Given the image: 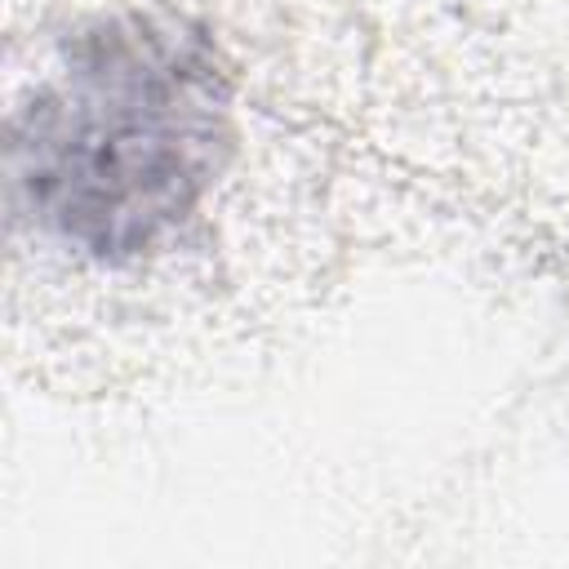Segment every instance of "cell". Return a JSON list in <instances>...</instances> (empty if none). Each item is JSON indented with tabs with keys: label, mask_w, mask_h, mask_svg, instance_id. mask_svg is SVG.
I'll use <instances>...</instances> for the list:
<instances>
[{
	"label": "cell",
	"mask_w": 569,
	"mask_h": 569,
	"mask_svg": "<svg viewBox=\"0 0 569 569\" xmlns=\"http://www.w3.org/2000/svg\"><path fill=\"white\" fill-rule=\"evenodd\" d=\"M231 151L227 80L204 36L160 18L84 31L9 124L18 204L102 262L156 253Z\"/></svg>",
	"instance_id": "6da1fadb"
}]
</instances>
